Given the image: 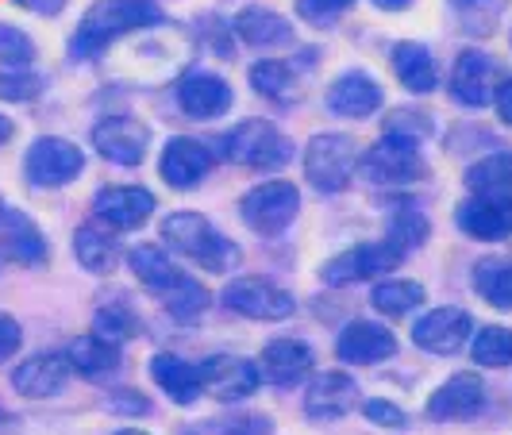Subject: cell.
<instances>
[{
    "mask_svg": "<svg viewBox=\"0 0 512 435\" xmlns=\"http://www.w3.org/2000/svg\"><path fill=\"white\" fill-rule=\"evenodd\" d=\"M158 24H166V12H162L158 0H93L81 12L74 35H70V58L74 62H97L120 39Z\"/></svg>",
    "mask_w": 512,
    "mask_h": 435,
    "instance_id": "1",
    "label": "cell"
},
{
    "mask_svg": "<svg viewBox=\"0 0 512 435\" xmlns=\"http://www.w3.org/2000/svg\"><path fill=\"white\" fill-rule=\"evenodd\" d=\"M162 247L170 255L193 262L205 274H231L239 266V247L205 212H193V208H178L162 220Z\"/></svg>",
    "mask_w": 512,
    "mask_h": 435,
    "instance_id": "2",
    "label": "cell"
},
{
    "mask_svg": "<svg viewBox=\"0 0 512 435\" xmlns=\"http://www.w3.org/2000/svg\"><path fill=\"white\" fill-rule=\"evenodd\" d=\"M220 154L243 166V170H258V174H278L297 158V143L285 135L278 124L270 120H243L220 135Z\"/></svg>",
    "mask_w": 512,
    "mask_h": 435,
    "instance_id": "3",
    "label": "cell"
},
{
    "mask_svg": "<svg viewBox=\"0 0 512 435\" xmlns=\"http://www.w3.org/2000/svg\"><path fill=\"white\" fill-rule=\"evenodd\" d=\"M359 139L347 135V131H316L301 151V170H305V181L324 193V197H335L343 189H351V181L359 178Z\"/></svg>",
    "mask_w": 512,
    "mask_h": 435,
    "instance_id": "4",
    "label": "cell"
},
{
    "mask_svg": "<svg viewBox=\"0 0 512 435\" xmlns=\"http://www.w3.org/2000/svg\"><path fill=\"white\" fill-rule=\"evenodd\" d=\"M297 212H301V189L285 178H266L239 197V220L262 239H274L293 228Z\"/></svg>",
    "mask_w": 512,
    "mask_h": 435,
    "instance_id": "5",
    "label": "cell"
},
{
    "mask_svg": "<svg viewBox=\"0 0 512 435\" xmlns=\"http://www.w3.org/2000/svg\"><path fill=\"white\" fill-rule=\"evenodd\" d=\"M401 262H405V251H397L389 239L355 243V247H343L339 255H332L320 266V282L332 285V289H347V285H362V282H382V278H389Z\"/></svg>",
    "mask_w": 512,
    "mask_h": 435,
    "instance_id": "6",
    "label": "cell"
},
{
    "mask_svg": "<svg viewBox=\"0 0 512 435\" xmlns=\"http://www.w3.org/2000/svg\"><path fill=\"white\" fill-rule=\"evenodd\" d=\"M220 301L228 312L243 316V320H255V324H282L297 312V297L289 289H282L278 282H266L258 274L231 278L220 289Z\"/></svg>",
    "mask_w": 512,
    "mask_h": 435,
    "instance_id": "7",
    "label": "cell"
},
{
    "mask_svg": "<svg viewBox=\"0 0 512 435\" xmlns=\"http://www.w3.org/2000/svg\"><path fill=\"white\" fill-rule=\"evenodd\" d=\"M359 174L378 189H409L428 174V162L416 143L382 135L374 147H366L359 158Z\"/></svg>",
    "mask_w": 512,
    "mask_h": 435,
    "instance_id": "8",
    "label": "cell"
},
{
    "mask_svg": "<svg viewBox=\"0 0 512 435\" xmlns=\"http://www.w3.org/2000/svg\"><path fill=\"white\" fill-rule=\"evenodd\" d=\"M85 174V154L62 135H39L24 154V178L31 189H66Z\"/></svg>",
    "mask_w": 512,
    "mask_h": 435,
    "instance_id": "9",
    "label": "cell"
},
{
    "mask_svg": "<svg viewBox=\"0 0 512 435\" xmlns=\"http://www.w3.org/2000/svg\"><path fill=\"white\" fill-rule=\"evenodd\" d=\"M489 405V389L482 382V374L474 370H459L447 382H439L432 389V397L424 401V416L436 424H466L478 420Z\"/></svg>",
    "mask_w": 512,
    "mask_h": 435,
    "instance_id": "10",
    "label": "cell"
},
{
    "mask_svg": "<svg viewBox=\"0 0 512 435\" xmlns=\"http://www.w3.org/2000/svg\"><path fill=\"white\" fill-rule=\"evenodd\" d=\"M174 101L189 120H224L235 108V89L228 77H220L216 70L205 66H189L174 85Z\"/></svg>",
    "mask_w": 512,
    "mask_h": 435,
    "instance_id": "11",
    "label": "cell"
},
{
    "mask_svg": "<svg viewBox=\"0 0 512 435\" xmlns=\"http://www.w3.org/2000/svg\"><path fill=\"white\" fill-rule=\"evenodd\" d=\"M154 212H158V197L147 185H104L93 197V220L116 235L147 228Z\"/></svg>",
    "mask_w": 512,
    "mask_h": 435,
    "instance_id": "12",
    "label": "cell"
},
{
    "mask_svg": "<svg viewBox=\"0 0 512 435\" xmlns=\"http://www.w3.org/2000/svg\"><path fill=\"white\" fill-rule=\"evenodd\" d=\"M497 81H501V66L497 58L486 54L482 47H466L459 51V58L451 62V77H447V93L459 108H489L493 93H497Z\"/></svg>",
    "mask_w": 512,
    "mask_h": 435,
    "instance_id": "13",
    "label": "cell"
},
{
    "mask_svg": "<svg viewBox=\"0 0 512 435\" xmlns=\"http://www.w3.org/2000/svg\"><path fill=\"white\" fill-rule=\"evenodd\" d=\"M470 335H474V316L459 305L428 308V312L412 324V343H416L420 351L436 355V359H451V355L466 351Z\"/></svg>",
    "mask_w": 512,
    "mask_h": 435,
    "instance_id": "14",
    "label": "cell"
},
{
    "mask_svg": "<svg viewBox=\"0 0 512 435\" xmlns=\"http://www.w3.org/2000/svg\"><path fill=\"white\" fill-rule=\"evenodd\" d=\"M258 385H262V370L247 355L220 351V355H208L201 362V389L212 401H220V405H239V401L255 397Z\"/></svg>",
    "mask_w": 512,
    "mask_h": 435,
    "instance_id": "15",
    "label": "cell"
},
{
    "mask_svg": "<svg viewBox=\"0 0 512 435\" xmlns=\"http://www.w3.org/2000/svg\"><path fill=\"white\" fill-rule=\"evenodd\" d=\"M93 151L101 154L104 162L135 170L147 162L151 151V128L135 116H101L93 124Z\"/></svg>",
    "mask_w": 512,
    "mask_h": 435,
    "instance_id": "16",
    "label": "cell"
},
{
    "mask_svg": "<svg viewBox=\"0 0 512 435\" xmlns=\"http://www.w3.org/2000/svg\"><path fill=\"white\" fill-rule=\"evenodd\" d=\"M212 166H216L212 147L201 143V139H193V135L166 139V147L158 154V178L166 181L174 193H193L212 174Z\"/></svg>",
    "mask_w": 512,
    "mask_h": 435,
    "instance_id": "17",
    "label": "cell"
},
{
    "mask_svg": "<svg viewBox=\"0 0 512 435\" xmlns=\"http://www.w3.org/2000/svg\"><path fill=\"white\" fill-rule=\"evenodd\" d=\"M258 370H262V382L274 385V389H293L312 378L316 370V351L308 347L305 339L297 335H278L270 339L262 351H258Z\"/></svg>",
    "mask_w": 512,
    "mask_h": 435,
    "instance_id": "18",
    "label": "cell"
},
{
    "mask_svg": "<svg viewBox=\"0 0 512 435\" xmlns=\"http://www.w3.org/2000/svg\"><path fill=\"white\" fill-rule=\"evenodd\" d=\"M231 35L251 47V51H285V47H297V27L289 16H282L278 8H266V4H247L235 12L231 20Z\"/></svg>",
    "mask_w": 512,
    "mask_h": 435,
    "instance_id": "19",
    "label": "cell"
},
{
    "mask_svg": "<svg viewBox=\"0 0 512 435\" xmlns=\"http://www.w3.org/2000/svg\"><path fill=\"white\" fill-rule=\"evenodd\" d=\"M397 355V335L382 320H351L335 335V359L343 366H382Z\"/></svg>",
    "mask_w": 512,
    "mask_h": 435,
    "instance_id": "20",
    "label": "cell"
},
{
    "mask_svg": "<svg viewBox=\"0 0 512 435\" xmlns=\"http://www.w3.org/2000/svg\"><path fill=\"white\" fill-rule=\"evenodd\" d=\"M324 104L339 120H366V116L382 112L385 89L382 81L374 74H366V70H343L339 77H332V85L324 93Z\"/></svg>",
    "mask_w": 512,
    "mask_h": 435,
    "instance_id": "21",
    "label": "cell"
},
{
    "mask_svg": "<svg viewBox=\"0 0 512 435\" xmlns=\"http://www.w3.org/2000/svg\"><path fill=\"white\" fill-rule=\"evenodd\" d=\"M359 401V382L347 370H320V374H312V382L305 389V416L316 424L343 420L347 412L359 409Z\"/></svg>",
    "mask_w": 512,
    "mask_h": 435,
    "instance_id": "22",
    "label": "cell"
},
{
    "mask_svg": "<svg viewBox=\"0 0 512 435\" xmlns=\"http://www.w3.org/2000/svg\"><path fill=\"white\" fill-rule=\"evenodd\" d=\"M455 224L462 235L478 243H501L512 235V193L509 197H478L466 193L455 208Z\"/></svg>",
    "mask_w": 512,
    "mask_h": 435,
    "instance_id": "23",
    "label": "cell"
},
{
    "mask_svg": "<svg viewBox=\"0 0 512 435\" xmlns=\"http://www.w3.org/2000/svg\"><path fill=\"white\" fill-rule=\"evenodd\" d=\"M70 378H74V370H70L66 351H43V355H31L12 370V389L20 397H31V401H47V397L66 393Z\"/></svg>",
    "mask_w": 512,
    "mask_h": 435,
    "instance_id": "24",
    "label": "cell"
},
{
    "mask_svg": "<svg viewBox=\"0 0 512 435\" xmlns=\"http://www.w3.org/2000/svg\"><path fill=\"white\" fill-rule=\"evenodd\" d=\"M0 258H8L16 266H47V258H51V243H47L43 228L20 208H8L0 216Z\"/></svg>",
    "mask_w": 512,
    "mask_h": 435,
    "instance_id": "25",
    "label": "cell"
},
{
    "mask_svg": "<svg viewBox=\"0 0 512 435\" xmlns=\"http://www.w3.org/2000/svg\"><path fill=\"white\" fill-rule=\"evenodd\" d=\"M128 270H131V278L143 285L151 297H158V301H162L166 293H174V289L189 278L162 243H135L128 251Z\"/></svg>",
    "mask_w": 512,
    "mask_h": 435,
    "instance_id": "26",
    "label": "cell"
},
{
    "mask_svg": "<svg viewBox=\"0 0 512 435\" xmlns=\"http://www.w3.org/2000/svg\"><path fill=\"white\" fill-rule=\"evenodd\" d=\"M389 66H393V77L409 89L412 97H428L439 89V62L432 47L416 43V39H401L389 47Z\"/></svg>",
    "mask_w": 512,
    "mask_h": 435,
    "instance_id": "27",
    "label": "cell"
},
{
    "mask_svg": "<svg viewBox=\"0 0 512 435\" xmlns=\"http://www.w3.org/2000/svg\"><path fill=\"white\" fill-rule=\"evenodd\" d=\"M151 378L162 389V397H170L178 409H189V405H197L205 397V389H201V366L181 359L174 351L151 355Z\"/></svg>",
    "mask_w": 512,
    "mask_h": 435,
    "instance_id": "28",
    "label": "cell"
},
{
    "mask_svg": "<svg viewBox=\"0 0 512 435\" xmlns=\"http://www.w3.org/2000/svg\"><path fill=\"white\" fill-rule=\"evenodd\" d=\"M66 359H70V370H74L77 378H85V382H112L120 374V366H124V351H120V343H108L97 332H89L70 339Z\"/></svg>",
    "mask_w": 512,
    "mask_h": 435,
    "instance_id": "29",
    "label": "cell"
},
{
    "mask_svg": "<svg viewBox=\"0 0 512 435\" xmlns=\"http://www.w3.org/2000/svg\"><path fill=\"white\" fill-rule=\"evenodd\" d=\"M74 258L81 270H89V274H112L116 266H120V243H116V231H108L104 224H81L74 231Z\"/></svg>",
    "mask_w": 512,
    "mask_h": 435,
    "instance_id": "30",
    "label": "cell"
},
{
    "mask_svg": "<svg viewBox=\"0 0 512 435\" xmlns=\"http://www.w3.org/2000/svg\"><path fill=\"white\" fill-rule=\"evenodd\" d=\"M247 81H251V89H255L258 97H266V101H274V104L301 101V77H297V70H293L285 58H270V54H266V58L251 62Z\"/></svg>",
    "mask_w": 512,
    "mask_h": 435,
    "instance_id": "31",
    "label": "cell"
},
{
    "mask_svg": "<svg viewBox=\"0 0 512 435\" xmlns=\"http://www.w3.org/2000/svg\"><path fill=\"white\" fill-rule=\"evenodd\" d=\"M470 278H474V293L493 312H512V258L505 255L478 258L474 270H470Z\"/></svg>",
    "mask_w": 512,
    "mask_h": 435,
    "instance_id": "32",
    "label": "cell"
},
{
    "mask_svg": "<svg viewBox=\"0 0 512 435\" xmlns=\"http://www.w3.org/2000/svg\"><path fill=\"white\" fill-rule=\"evenodd\" d=\"M466 193L478 197H509L512 193V151L482 154L478 162L466 166Z\"/></svg>",
    "mask_w": 512,
    "mask_h": 435,
    "instance_id": "33",
    "label": "cell"
},
{
    "mask_svg": "<svg viewBox=\"0 0 512 435\" xmlns=\"http://www.w3.org/2000/svg\"><path fill=\"white\" fill-rule=\"evenodd\" d=\"M428 301V289L412 278H382V282L370 289V305L378 316H389V320H401V316H412L416 308Z\"/></svg>",
    "mask_w": 512,
    "mask_h": 435,
    "instance_id": "34",
    "label": "cell"
},
{
    "mask_svg": "<svg viewBox=\"0 0 512 435\" xmlns=\"http://www.w3.org/2000/svg\"><path fill=\"white\" fill-rule=\"evenodd\" d=\"M382 135L424 147L436 135V116L428 108H420V104H397L382 116Z\"/></svg>",
    "mask_w": 512,
    "mask_h": 435,
    "instance_id": "35",
    "label": "cell"
},
{
    "mask_svg": "<svg viewBox=\"0 0 512 435\" xmlns=\"http://www.w3.org/2000/svg\"><path fill=\"white\" fill-rule=\"evenodd\" d=\"M466 351H470L474 366H482V370H505V366H512V328L482 324V328H474Z\"/></svg>",
    "mask_w": 512,
    "mask_h": 435,
    "instance_id": "36",
    "label": "cell"
},
{
    "mask_svg": "<svg viewBox=\"0 0 512 435\" xmlns=\"http://www.w3.org/2000/svg\"><path fill=\"white\" fill-rule=\"evenodd\" d=\"M385 239L397 247V251H416V247H424L428 239H432V220L420 212L416 205H401L389 212V220H385Z\"/></svg>",
    "mask_w": 512,
    "mask_h": 435,
    "instance_id": "37",
    "label": "cell"
},
{
    "mask_svg": "<svg viewBox=\"0 0 512 435\" xmlns=\"http://www.w3.org/2000/svg\"><path fill=\"white\" fill-rule=\"evenodd\" d=\"M208 305H212V293L197 278H185L174 293L162 297V308H166V316L174 324H197V320H205Z\"/></svg>",
    "mask_w": 512,
    "mask_h": 435,
    "instance_id": "38",
    "label": "cell"
},
{
    "mask_svg": "<svg viewBox=\"0 0 512 435\" xmlns=\"http://www.w3.org/2000/svg\"><path fill=\"white\" fill-rule=\"evenodd\" d=\"M139 316H135V308L124 305V301H116V305H101L97 308V316H93V332L108 339V343H131L135 335H139Z\"/></svg>",
    "mask_w": 512,
    "mask_h": 435,
    "instance_id": "39",
    "label": "cell"
},
{
    "mask_svg": "<svg viewBox=\"0 0 512 435\" xmlns=\"http://www.w3.org/2000/svg\"><path fill=\"white\" fill-rule=\"evenodd\" d=\"M43 89H47V77L35 66H4L0 70V101L31 104L43 97Z\"/></svg>",
    "mask_w": 512,
    "mask_h": 435,
    "instance_id": "40",
    "label": "cell"
},
{
    "mask_svg": "<svg viewBox=\"0 0 512 435\" xmlns=\"http://www.w3.org/2000/svg\"><path fill=\"white\" fill-rule=\"evenodd\" d=\"M447 8L459 16V24L470 35H489V27L497 24L505 0H447Z\"/></svg>",
    "mask_w": 512,
    "mask_h": 435,
    "instance_id": "41",
    "label": "cell"
},
{
    "mask_svg": "<svg viewBox=\"0 0 512 435\" xmlns=\"http://www.w3.org/2000/svg\"><path fill=\"white\" fill-rule=\"evenodd\" d=\"M359 0H293V12L297 20L308 27H332L339 24Z\"/></svg>",
    "mask_w": 512,
    "mask_h": 435,
    "instance_id": "42",
    "label": "cell"
},
{
    "mask_svg": "<svg viewBox=\"0 0 512 435\" xmlns=\"http://www.w3.org/2000/svg\"><path fill=\"white\" fill-rule=\"evenodd\" d=\"M35 43L31 35L16 24H0V66H31L35 62Z\"/></svg>",
    "mask_w": 512,
    "mask_h": 435,
    "instance_id": "43",
    "label": "cell"
},
{
    "mask_svg": "<svg viewBox=\"0 0 512 435\" xmlns=\"http://www.w3.org/2000/svg\"><path fill=\"white\" fill-rule=\"evenodd\" d=\"M362 416L370 424H378V428H389V432H401L409 424V412L401 409L397 401H389V397H362Z\"/></svg>",
    "mask_w": 512,
    "mask_h": 435,
    "instance_id": "44",
    "label": "cell"
},
{
    "mask_svg": "<svg viewBox=\"0 0 512 435\" xmlns=\"http://www.w3.org/2000/svg\"><path fill=\"white\" fill-rule=\"evenodd\" d=\"M224 435H274V420L266 412H239L224 424Z\"/></svg>",
    "mask_w": 512,
    "mask_h": 435,
    "instance_id": "45",
    "label": "cell"
},
{
    "mask_svg": "<svg viewBox=\"0 0 512 435\" xmlns=\"http://www.w3.org/2000/svg\"><path fill=\"white\" fill-rule=\"evenodd\" d=\"M20 343H24V328H20V320H16V316H8V312H0V366L20 351Z\"/></svg>",
    "mask_w": 512,
    "mask_h": 435,
    "instance_id": "46",
    "label": "cell"
},
{
    "mask_svg": "<svg viewBox=\"0 0 512 435\" xmlns=\"http://www.w3.org/2000/svg\"><path fill=\"white\" fill-rule=\"evenodd\" d=\"M112 409L131 412V416H147V412H151V401H147V393H139V389H116V393H112Z\"/></svg>",
    "mask_w": 512,
    "mask_h": 435,
    "instance_id": "47",
    "label": "cell"
},
{
    "mask_svg": "<svg viewBox=\"0 0 512 435\" xmlns=\"http://www.w3.org/2000/svg\"><path fill=\"white\" fill-rule=\"evenodd\" d=\"M12 4L24 8V12H31V16H39V20H54V16L66 12L70 0H12Z\"/></svg>",
    "mask_w": 512,
    "mask_h": 435,
    "instance_id": "48",
    "label": "cell"
},
{
    "mask_svg": "<svg viewBox=\"0 0 512 435\" xmlns=\"http://www.w3.org/2000/svg\"><path fill=\"white\" fill-rule=\"evenodd\" d=\"M493 108H497L501 124H509V128H512V77H501V81H497V93H493Z\"/></svg>",
    "mask_w": 512,
    "mask_h": 435,
    "instance_id": "49",
    "label": "cell"
},
{
    "mask_svg": "<svg viewBox=\"0 0 512 435\" xmlns=\"http://www.w3.org/2000/svg\"><path fill=\"white\" fill-rule=\"evenodd\" d=\"M378 12H389V16H401V12H409L416 0H370Z\"/></svg>",
    "mask_w": 512,
    "mask_h": 435,
    "instance_id": "50",
    "label": "cell"
},
{
    "mask_svg": "<svg viewBox=\"0 0 512 435\" xmlns=\"http://www.w3.org/2000/svg\"><path fill=\"white\" fill-rule=\"evenodd\" d=\"M12 135H16V124H12V120L0 112V147H4V143H12Z\"/></svg>",
    "mask_w": 512,
    "mask_h": 435,
    "instance_id": "51",
    "label": "cell"
},
{
    "mask_svg": "<svg viewBox=\"0 0 512 435\" xmlns=\"http://www.w3.org/2000/svg\"><path fill=\"white\" fill-rule=\"evenodd\" d=\"M116 435H151V432H143V428H120Z\"/></svg>",
    "mask_w": 512,
    "mask_h": 435,
    "instance_id": "52",
    "label": "cell"
},
{
    "mask_svg": "<svg viewBox=\"0 0 512 435\" xmlns=\"http://www.w3.org/2000/svg\"><path fill=\"white\" fill-rule=\"evenodd\" d=\"M4 212H8V205H4V193H0V216H4Z\"/></svg>",
    "mask_w": 512,
    "mask_h": 435,
    "instance_id": "53",
    "label": "cell"
},
{
    "mask_svg": "<svg viewBox=\"0 0 512 435\" xmlns=\"http://www.w3.org/2000/svg\"><path fill=\"white\" fill-rule=\"evenodd\" d=\"M4 420H8V412H4V409H0V424H4Z\"/></svg>",
    "mask_w": 512,
    "mask_h": 435,
    "instance_id": "54",
    "label": "cell"
},
{
    "mask_svg": "<svg viewBox=\"0 0 512 435\" xmlns=\"http://www.w3.org/2000/svg\"><path fill=\"white\" fill-rule=\"evenodd\" d=\"M509 43H512V35H509Z\"/></svg>",
    "mask_w": 512,
    "mask_h": 435,
    "instance_id": "55",
    "label": "cell"
}]
</instances>
